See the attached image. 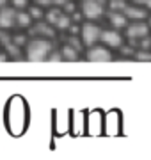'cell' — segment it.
<instances>
[{
    "label": "cell",
    "instance_id": "1",
    "mask_svg": "<svg viewBox=\"0 0 151 160\" xmlns=\"http://www.w3.org/2000/svg\"><path fill=\"white\" fill-rule=\"evenodd\" d=\"M52 52V43L50 39L45 38H34L32 41H27V52L25 55L32 62H41L48 57V53Z\"/></svg>",
    "mask_w": 151,
    "mask_h": 160
},
{
    "label": "cell",
    "instance_id": "2",
    "mask_svg": "<svg viewBox=\"0 0 151 160\" xmlns=\"http://www.w3.org/2000/svg\"><path fill=\"white\" fill-rule=\"evenodd\" d=\"M16 27V9L9 6L0 7V29L9 30Z\"/></svg>",
    "mask_w": 151,
    "mask_h": 160
},
{
    "label": "cell",
    "instance_id": "3",
    "mask_svg": "<svg viewBox=\"0 0 151 160\" xmlns=\"http://www.w3.org/2000/svg\"><path fill=\"white\" fill-rule=\"evenodd\" d=\"M82 12L87 20H98L103 14V7L98 0H84L82 4Z\"/></svg>",
    "mask_w": 151,
    "mask_h": 160
},
{
    "label": "cell",
    "instance_id": "4",
    "mask_svg": "<svg viewBox=\"0 0 151 160\" xmlns=\"http://www.w3.org/2000/svg\"><path fill=\"white\" fill-rule=\"evenodd\" d=\"M100 34H101V30H100V27H96L94 23H85V25L82 27V41L87 46H93L94 43L100 39Z\"/></svg>",
    "mask_w": 151,
    "mask_h": 160
},
{
    "label": "cell",
    "instance_id": "5",
    "mask_svg": "<svg viewBox=\"0 0 151 160\" xmlns=\"http://www.w3.org/2000/svg\"><path fill=\"white\" fill-rule=\"evenodd\" d=\"M29 34L32 36V38H45V39H52L53 36H55V30L50 27V23H36L34 27L29 30Z\"/></svg>",
    "mask_w": 151,
    "mask_h": 160
},
{
    "label": "cell",
    "instance_id": "6",
    "mask_svg": "<svg viewBox=\"0 0 151 160\" xmlns=\"http://www.w3.org/2000/svg\"><path fill=\"white\" fill-rule=\"evenodd\" d=\"M100 39L103 41L107 46H112V48H121L123 45V38L117 30H103L100 34Z\"/></svg>",
    "mask_w": 151,
    "mask_h": 160
},
{
    "label": "cell",
    "instance_id": "7",
    "mask_svg": "<svg viewBox=\"0 0 151 160\" xmlns=\"http://www.w3.org/2000/svg\"><path fill=\"white\" fill-rule=\"evenodd\" d=\"M87 59L93 62H109V61H112V53L107 48L96 46V48H91L87 52Z\"/></svg>",
    "mask_w": 151,
    "mask_h": 160
},
{
    "label": "cell",
    "instance_id": "8",
    "mask_svg": "<svg viewBox=\"0 0 151 160\" xmlns=\"http://www.w3.org/2000/svg\"><path fill=\"white\" fill-rule=\"evenodd\" d=\"M149 34V27L146 25V23H134V25H130L126 29V36L130 39H137V38H146V36Z\"/></svg>",
    "mask_w": 151,
    "mask_h": 160
},
{
    "label": "cell",
    "instance_id": "9",
    "mask_svg": "<svg viewBox=\"0 0 151 160\" xmlns=\"http://www.w3.org/2000/svg\"><path fill=\"white\" fill-rule=\"evenodd\" d=\"M123 14L128 16L130 20H139V22H142V20L148 18V12H146L144 9H140V7H132V6L124 7V9H123Z\"/></svg>",
    "mask_w": 151,
    "mask_h": 160
},
{
    "label": "cell",
    "instance_id": "10",
    "mask_svg": "<svg viewBox=\"0 0 151 160\" xmlns=\"http://www.w3.org/2000/svg\"><path fill=\"white\" fill-rule=\"evenodd\" d=\"M30 23H32V18H30L29 11H25V9L16 11V27L18 29H27V27H30Z\"/></svg>",
    "mask_w": 151,
    "mask_h": 160
},
{
    "label": "cell",
    "instance_id": "11",
    "mask_svg": "<svg viewBox=\"0 0 151 160\" xmlns=\"http://www.w3.org/2000/svg\"><path fill=\"white\" fill-rule=\"evenodd\" d=\"M109 20H110V23L114 25V29H123V27H126V16L121 14L119 11H112Z\"/></svg>",
    "mask_w": 151,
    "mask_h": 160
},
{
    "label": "cell",
    "instance_id": "12",
    "mask_svg": "<svg viewBox=\"0 0 151 160\" xmlns=\"http://www.w3.org/2000/svg\"><path fill=\"white\" fill-rule=\"evenodd\" d=\"M61 53H62V59H66V61H76L78 59V50H75L71 45H66L61 50Z\"/></svg>",
    "mask_w": 151,
    "mask_h": 160
},
{
    "label": "cell",
    "instance_id": "13",
    "mask_svg": "<svg viewBox=\"0 0 151 160\" xmlns=\"http://www.w3.org/2000/svg\"><path fill=\"white\" fill-rule=\"evenodd\" d=\"M70 25H71V18L66 14V12H62L61 16H59V20L55 22V27L61 30H68L70 29Z\"/></svg>",
    "mask_w": 151,
    "mask_h": 160
},
{
    "label": "cell",
    "instance_id": "14",
    "mask_svg": "<svg viewBox=\"0 0 151 160\" xmlns=\"http://www.w3.org/2000/svg\"><path fill=\"white\" fill-rule=\"evenodd\" d=\"M62 12H61V9L59 7H53V9H50V11L45 14L46 16V23H50V25H55V22L59 20V16H61Z\"/></svg>",
    "mask_w": 151,
    "mask_h": 160
},
{
    "label": "cell",
    "instance_id": "15",
    "mask_svg": "<svg viewBox=\"0 0 151 160\" xmlns=\"http://www.w3.org/2000/svg\"><path fill=\"white\" fill-rule=\"evenodd\" d=\"M109 7H110V11H119L121 12L124 7H126V2L124 0H110L109 2Z\"/></svg>",
    "mask_w": 151,
    "mask_h": 160
},
{
    "label": "cell",
    "instance_id": "16",
    "mask_svg": "<svg viewBox=\"0 0 151 160\" xmlns=\"http://www.w3.org/2000/svg\"><path fill=\"white\" fill-rule=\"evenodd\" d=\"M29 14H30V18H32V20H41V18L45 16V14H43V11H41V6H32L29 9Z\"/></svg>",
    "mask_w": 151,
    "mask_h": 160
},
{
    "label": "cell",
    "instance_id": "17",
    "mask_svg": "<svg viewBox=\"0 0 151 160\" xmlns=\"http://www.w3.org/2000/svg\"><path fill=\"white\" fill-rule=\"evenodd\" d=\"M12 7L20 11V9H25V7H29V0H11Z\"/></svg>",
    "mask_w": 151,
    "mask_h": 160
},
{
    "label": "cell",
    "instance_id": "18",
    "mask_svg": "<svg viewBox=\"0 0 151 160\" xmlns=\"http://www.w3.org/2000/svg\"><path fill=\"white\" fill-rule=\"evenodd\" d=\"M46 59L50 61V62H61V61H64V59H62V53H61V52H50Z\"/></svg>",
    "mask_w": 151,
    "mask_h": 160
},
{
    "label": "cell",
    "instance_id": "19",
    "mask_svg": "<svg viewBox=\"0 0 151 160\" xmlns=\"http://www.w3.org/2000/svg\"><path fill=\"white\" fill-rule=\"evenodd\" d=\"M11 41L14 43V45H18V46H22V45H27V38H25V36H22V34H16V36H12V38H11Z\"/></svg>",
    "mask_w": 151,
    "mask_h": 160
},
{
    "label": "cell",
    "instance_id": "20",
    "mask_svg": "<svg viewBox=\"0 0 151 160\" xmlns=\"http://www.w3.org/2000/svg\"><path fill=\"white\" fill-rule=\"evenodd\" d=\"M70 45L73 46L75 50H78V52H80V48H82L80 41H78V38H76V36H73V38H70Z\"/></svg>",
    "mask_w": 151,
    "mask_h": 160
},
{
    "label": "cell",
    "instance_id": "21",
    "mask_svg": "<svg viewBox=\"0 0 151 160\" xmlns=\"http://www.w3.org/2000/svg\"><path fill=\"white\" fill-rule=\"evenodd\" d=\"M62 7H64V12H66V14H71V12L75 11V4H73V2H70V0H68Z\"/></svg>",
    "mask_w": 151,
    "mask_h": 160
},
{
    "label": "cell",
    "instance_id": "22",
    "mask_svg": "<svg viewBox=\"0 0 151 160\" xmlns=\"http://www.w3.org/2000/svg\"><path fill=\"white\" fill-rule=\"evenodd\" d=\"M135 57L139 59V61H151V55L148 52H139V53H135Z\"/></svg>",
    "mask_w": 151,
    "mask_h": 160
},
{
    "label": "cell",
    "instance_id": "23",
    "mask_svg": "<svg viewBox=\"0 0 151 160\" xmlns=\"http://www.w3.org/2000/svg\"><path fill=\"white\" fill-rule=\"evenodd\" d=\"M37 6H41V7H48V6H52V0H34Z\"/></svg>",
    "mask_w": 151,
    "mask_h": 160
},
{
    "label": "cell",
    "instance_id": "24",
    "mask_svg": "<svg viewBox=\"0 0 151 160\" xmlns=\"http://www.w3.org/2000/svg\"><path fill=\"white\" fill-rule=\"evenodd\" d=\"M135 4L139 6H146V7H151V0H134Z\"/></svg>",
    "mask_w": 151,
    "mask_h": 160
},
{
    "label": "cell",
    "instance_id": "25",
    "mask_svg": "<svg viewBox=\"0 0 151 160\" xmlns=\"http://www.w3.org/2000/svg\"><path fill=\"white\" fill-rule=\"evenodd\" d=\"M66 2H68V0H52V4H53L55 7H62Z\"/></svg>",
    "mask_w": 151,
    "mask_h": 160
},
{
    "label": "cell",
    "instance_id": "26",
    "mask_svg": "<svg viewBox=\"0 0 151 160\" xmlns=\"http://www.w3.org/2000/svg\"><path fill=\"white\" fill-rule=\"evenodd\" d=\"M70 30H71V34L73 36L78 34V27H76V25H70Z\"/></svg>",
    "mask_w": 151,
    "mask_h": 160
},
{
    "label": "cell",
    "instance_id": "27",
    "mask_svg": "<svg viewBox=\"0 0 151 160\" xmlns=\"http://www.w3.org/2000/svg\"><path fill=\"white\" fill-rule=\"evenodd\" d=\"M123 53H124V55H132V53H134V50H132V48H123Z\"/></svg>",
    "mask_w": 151,
    "mask_h": 160
},
{
    "label": "cell",
    "instance_id": "28",
    "mask_svg": "<svg viewBox=\"0 0 151 160\" xmlns=\"http://www.w3.org/2000/svg\"><path fill=\"white\" fill-rule=\"evenodd\" d=\"M71 14H73V22H80V14H78V12H75V11H73V12H71Z\"/></svg>",
    "mask_w": 151,
    "mask_h": 160
},
{
    "label": "cell",
    "instance_id": "29",
    "mask_svg": "<svg viewBox=\"0 0 151 160\" xmlns=\"http://www.w3.org/2000/svg\"><path fill=\"white\" fill-rule=\"evenodd\" d=\"M140 46H144V48H149V46H151V41H149V39H144V43H140Z\"/></svg>",
    "mask_w": 151,
    "mask_h": 160
},
{
    "label": "cell",
    "instance_id": "30",
    "mask_svg": "<svg viewBox=\"0 0 151 160\" xmlns=\"http://www.w3.org/2000/svg\"><path fill=\"white\" fill-rule=\"evenodd\" d=\"M4 61H7V53H0V62H4Z\"/></svg>",
    "mask_w": 151,
    "mask_h": 160
},
{
    "label": "cell",
    "instance_id": "31",
    "mask_svg": "<svg viewBox=\"0 0 151 160\" xmlns=\"http://www.w3.org/2000/svg\"><path fill=\"white\" fill-rule=\"evenodd\" d=\"M7 2H9V0H0V7H4V6H7Z\"/></svg>",
    "mask_w": 151,
    "mask_h": 160
},
{
    "label": "cell",
    "instance_id": "32",
    "mask_svg": "<svg viewBox=\"0 0 151 160\" xmlns=\"http://www.w3.org/2000/svg\"><path fill=\"white\" fill-rule=\"evenodd\" d=\"M98 2H100V4H105V2H107V0H98Z\"/></svg>",
    "mask_w": 151,
    "mask_h": 160
}]
</instances>
